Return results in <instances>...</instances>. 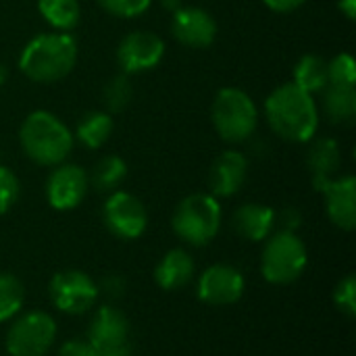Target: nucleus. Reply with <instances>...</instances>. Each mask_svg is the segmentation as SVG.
<instances>
[{
	"instance_id": "9b49d317",
	"label": "nucleus",
	"mask_w": 356,
	"mask_h": 356,
	"mask_svg": "<svg viewBox=\"0 0 356 356\" xmlns=\"http://www.w3.org/2000/svg\"><path fill=\"white\" fill-rule=\"evenodd\" d=\"M88 186L90 179L86 169H81L79 165L60 163L46 181L48 204L56 211H71L86 198Z\"/></svg>"
},
{
	"instance_id": "a211bd4d",
	"label": "nucleus",
	"mask_w": 356,
	"mask_h": 356,
	"mask_svg": "<svg viewBox=\"0 0 356 356\" xmlns=\"http://www.w3.org/2000/svg\"><path fill=\"white\" fill-rule=\"evenodd\" d=\"M194 275V263L181 248L169 250L154 269V280L163 290H179Z\"/></svg>"
},
{
	"instance_id": "c9c22d12",
	"label": "nucleus",
	"mask_w": 356,
	"mask_h": 356,
	"mask_svg": "<svg viewBox=\"0 0 356 356\" xmlns=\"http://www.w3.org/2000/svg\"><path fill=\"white\" fill-rule=\"evenodd\" d=\"M104 288L113 294V296H119L121 292H123V282L119 280V277H108V280H104Z\"/></svg>"
},
{
	"instance_id": "aec40b11",
	"label": "nucleus",
	"mask_w": 356,
	"mask_h": 356,
	"mask_svg": "<svg viewBox=\"0 0 356 356\" xmlns=\"http://www.w3.org/2000/svg\"><path fill=\"white\" fill-rule=\"evenodd\" d=\"M113 117L106 111H88L75 125V136L86 148H100L108 142L113 134Z\"/></svg>"
},
{
	"instance_id": "473e14b6",
	"label": "nucleus",
	"mask_w": 356,
	"mask_h": 356,
	"mask_svg": "<svg viewBox=\"0 0 356 356\" xmlns=\"http://www.w3.org/2000/svg\"><path fill=\"white\" fill-rule=\"evenodd\" d=\"M282 225L286 232H294L298 225H300V215L296 209H286L284 215H282Z\"/></svg>"
},
{
	"instance_id": "2eb2a0df",
	"label": "nucleus",
	"mask_w": 356,
	"mask_h": 356,
	"mask_svg": "<svg viewBox=\"0 0 356 356\" xmlns=\"http://www.w3.org/2000/svg\"><path fill=\"white\" fill-rule=\"evenodd\" d=\"M248 175V161L238 150L221 152L209 171V186L215 198L234 196L246 181Z\"/></svg>"
},
{
	"instance_id": "393cba45",
	"label": "nucleus",
	"mask_w": 356,
	"mask_h": 356,
	"mask_svg": "<svg viewBox=\"0 0 356 356\" xmlns=\"http://www.w3.org/2000/svg\"><path fill=\"white\" fill-rule=\"evenodd\" d=\"M23 300H25L23 284L10 273H0V321L15 317L21 311Z\"/></svg>"
},
{
	"instance_id": "f3484780",
	"label": "nucleus",
	"mask_w": 356,
	"mask_h": 356,
	"mask_svg": "<svg viewBox=\"0 0 356 356\" xmlns=\"http://www.w3.org/2000/svg\"><path fill=\"white\" fill-rule=\"evenodd\" d=\"M273 225H275V213L265 204L250 202L240 207L234 215V229L250 242L267 240L273 232Z\"/></svg>"
},
{
	"instance_id": "72a5a7b5",
	"label": "nucleus",
	"mask_w": 356,
	"mask_h": 356,
	"mask_svg": "<svg viewBox=\"0 0 356 356\" xmlns=\"http://www.w3.org/2000/svg\"><path fill=\"white\" fill-rule=\"evenodd\" d=\"M96 356H129V344L113 346V348H94Z\"/></svg>"
},
{
	"instance_id": "0eeeda50",
	"label": "nucleus",
	"mask_w": 356,
	"mask_h": 356,
	"mask_svg": "<svg viewBox=\"0 0 356 356\" xmlns=\"http://www.w3.org/2000/svg\"><path fill=\"white\" fill-rule=\"evenodd\" d=\"M56 338V323L46 313H27L17 319L6 334L10 356H44Z\"/></svg>"
},
{
	"instance_id": "7c9ffc66",
	"label": "nucleus",
	"mask_w": 356,
	"mask_h": 356,
	"mask_svg": "<svg viewBox=\"0 0 356 356\" xmlns=\"http://www.w3.org/2000/svg\"><path fill=\"white\" fill-rule=\"evenodd\" d=\"M58 356H96V350L88 340H69L60 346Z\"/></svg>"
},
{
	"instance_id": "4c0bfd02",
	"label": "nucleus",
	"mask_w": 356,
	"mask_h": 356,
	"mask_svg": "<svg viewBox=\"0 0 356 356\" xmlns=\"http://www.w3.org/2000/svg\"><path fill=\"white\" fill-rule=\"evenodd\" d=\"M6 77H8V71H6V67H4V65L0 63V86H2L4 81H6Z\"/></svg>"
},
{
	"instance_id": "9d476101",
	"label": "nucleus",
	"mask_w": 356,
	"mask_h": 356,
	"mask_svg": "<svg viewBox=\"0 0 356 356\" xmlns=\"http://www.w3.org/2000/svg\"><path fill=\"white\" fill-rule=\"evenodd\" d=\"M165 54V42L152 31H131L117 48V63L125 75L154 69Z\"/></svg>"
},
{
	"instance_id": "6ab92c4d",
	"label": "nucleus",
	"mask_w": 356,
	"mask_h": 356,
	"mask_svg": "<svg viewBox=\"0 0 356 356\" xmlns=\"http://www.w3.org/2000/svg\"><path fill=\"white\" fill-rule=\"evenodd\" d=\"M342 163V152H340V144L334 138H321L317 140L309 154H307V167L313 173V184L315 188L327 179H332L338 171Z\"/></svg>"
},
{
	"instance_id": "412c9836",
	"label": "nucleus",
	"mask_w": 356,
	"mask_h": 356,
	"mask_svg": "<svg viewBox=\"0 0 356 356\" xmlns=\"http://www.w3.org/2000/svg\"><path fill=\"white\" fill-rule=\"evenodd\" d=\"M323 108L332 123L344 125L356 117V88L355 86H325Z\"/></svg>"
},
{
	"instance_id": "1a4fd4ad",
	"label": "nucleus",
	"mask_w": 356,
	"mask_h": 356,
	"mask_svg": "<svg viewBox=\"0 0 356 356\" xmlns=\"http://www.w3.org/2000/svg\"><path fill=\"white\" fill-rule=\"evenodd\" d=\"M50 300L52 305L69 315H81L98 298V286L81 271H63L56 273L50 282Z\"/></svg>"
},
{
	"instance_id": "4be33fe9",
	"label": "nucleus",
	"mask_w": 356,
	"mask_h": 356,
	"mask_svg": "<svg viewBox=\"0 0 356 356\" xmlns=\"http://www.w3.org/2000/svg\"><path fill=\"white\" fill-rule=\"evenodd\" d=\"M300 90L309 94L323 92L327 81V60L317 54H305L294 67V81Z\"/></svg>"
},
{
	"instance_id": "f03ea898",
	"label": "nucleus",
	"mask_w": 356,
	"mask_h": 356,
	"mask_svg": "<svg viewBox=\"0 0 356 356\" xmlns=\"http://www.w3.org/2000/svg\"><path fill=\"white\" fill-rule=\"evenodd\" d=\"M77 63V42L67 31L31 38L19 56L21 73L35 83H52L67 77Z\"/></svg>"
},
{
	"instance_id": "bb28decb",
	"label": "nucleus",
	"mask_w": 356,
	"mask_h": 356,
	"mask_svg": "<svg viewBox=\"0 0 356 356\" xmlns=\"http://www.w3.org/2000/svg\"><path fill=\"white\" fill-rule=\"evenodd\" d=\"M327 81L334 86H355L356 65L355 58L346 52L327 60Z\"/></svg>"
},
{
	"instance_id": "f257e3e1",
	"label": "nucleus",
	"mask_w": 356,
	"mask_h": 356,
	"mask_svg": "<svg viewBox=\"0 0 356 356\" xmlns=\"http://www.w3.org/2000/svg\"><path fill=\"white\" fill-rule=\"evenodd\" d=\"M265 115L271 129L296 144L313 140L319 127V108L313 94L300 90L296 83H282L265 100Z\"/></svg>"
},
{
	"instance_id": "c85d7f7f",
	"label": "nucleus",
	"mask_w": 356,
	"mask_h": 356,
	"mask_svg": "<svg viewBox=\"0 0 356 356\" xmlns=\"http://www.w3.org/2000/svg\"><path fill=\"white\" fill-rule=\"evenodd\" d=\"M19 192L21 188L17 175L8 167L0 165V215L13 209V204L19 200Z\"/></svg>"
},
{
	"instance_id": "7ed1b4c3",
	"label": "nucleus",
	"mask_w": 356,
	"mask_h": 356,
	"mask_svg": "<svg viewBox=\"0 0 356 356\" xmlns=\"http://www.w3.org/2000/svg\"><path fill=\"white\" fill-rule=\"evenodd\" d=\"M19 142L29 161L42 167L60 165L73 150L71 129L50 111H33L19 129Z\"/></svg>"
},
{
	"instance_id": "c756f323",
	"label": "nucleus",
	"mask_w": 356,
	"mask_h": 356,
	"mask_svg": "<svg viewBox=\"0 0 356 356\" xmlns=\"http://www.w3.org/2000/svg\"><path fill=\"white\" fill-rule=\"evenodd\" d=\"M334 302L338 305L340 311L346 315L355 317L356 315V280L355 275H346L334 292Z\"/></svg>"
},
{
	"instance_id": "ddd939ff",
	"label": "nucleus",
	"mask_w": 356,
	"mask_h": 356,
	"mask_svg": "<svg viewBox=\"0 0 356 356\" xmlns=\"http://www.w3.org/2000/svg\"><path fill=\"white\" fill-rule=\"evenodd\" d=\"M244 294V277L229 265H213L198 280V296L213 307L234 305Z\"/></svg>"
},
{
	"instance_id": "cd10ccee",
	"label": "nucleus",
	"mask_w": 356,
	"mask_h": 356,
	"mask_svg": "<svg viewBox=\"0 0 356 356\" xmlns=\"http://www.w3.org/2000/svg\"><path fill=\"white\" fill-rule=\"evenodd\" d=\"M98 2L113 17L134 19V17H140L142 13H146L152 0H98Z\"/></svg>"
},
{
	"instance_id": "b1692460",
	"label": "nucleus",
	"mask_w": 356,
	"mask_h": 356,
	"mask_svg": "<svg viewBox=\"0 0 356 356\" xmlns=\"http://www.w3.org/2000/svg\"><path fill=\"white\" fill-rule=\"evenodd\" d=\"M127 175V165L121 156L117 154H108V156H102L94 169H92V175L88 177L90 184L100 190V192H111L115 190Z\"/></svg>"
},
{
	"instance_id": "39448f33",
	"label": "nucleus",
	"mask_w": 356,
	"mask_h": 356,
	"mask_svg": "<svg viewBox=\"0 0 356 356\" xmlns=\"http://www.w3.org/2000/svg\"><path fill=\"white\" fill-rule=\"evenodd\" d=\"M173 232L192 246L209 244L221 227V207L213 194H190L173 213Z\"/></svg>"
},
{
	"instance_id": "5701e85b",
	"label": "nucleus",
	"mask_w": 356,
	"mask_h": 356,
	"mask_svg": "<svg viewBox=\"0 0 356 356\" xmlns=\"http://www.w3.org/2000/svg\"><path fill=\"white\" fill-rule=\"evenodd\" d=\"M38 10L56 31H71L81 17L77 0H38Z\"/></svg>"
},
{
	"instance_id": "2f4dec72",
	"label": "nucleus",
	"mask_w": 356,
	"mask_h": 356,
	"mask_svg": "<svg viewBox=\"0 0 356 356\" xmlns=\"http://www.w3.org/2000/svg\"><path fill=\"white\" fill-rule=\"evenodd\" d=\"M267 8H271L273 13H292L298 6H302L307 0H263Z\"/></svg>"
},
{
	"instance_id": "20e7f679",
	"label": "nucleus",
	"mask_w": 356,
	"mask_h": 356,
	"mask_svg": "<svg viewBox=\"0 0 356 356\" xmlns=\"http://www.w3.org/2000/svg\"><path fill=\"white\" fill-rule=\"evenodd\" d=\"M211 119L221 140L238 144L254 134L259 125V108L244 90L223 88L213 100Z\"/></svg>"
},
{
	"instance_id": "a878e982",
	"label": "nucleus",
	"mask_w": 356,
	"mask_h": 356,
	"mask_svg": "<svg viewBox=\"0 0 356 356\" xmlns=\"http://www.w3.org/2000/svg\"><path fill=\"white\" fill-rule=\"evenodd\" d=\"M131 98H134V88L125 73L111 77L102 88V100L111 113H121L123 108H127Z\"/></svg>"
},
{
	"instance_id": "4468645a",
	"label": "nucleus",
	"mask_w": 356,
	"mask_h": 356,
	"mask_svg": "<svg viewBox=\"0 0 356 356\" xmlns=\"http://www.w3.org/2000/svg\"><path fill=\"white\" fill-rule=\"evenodd\" d=\"M325 196L327 215L340 229L353 232L356 225V179L353 175L332 177L317 186Z\"/></svg>"
},
{
	"instance_id": "f8f14e48",
	"label": "nucleus",
	"mask_w": 356,
	"mask_h": 356,
	"mask_svg": "<svg viewBox=\"0 0 356 356\" xmlns=\"http://www.w3.org/2000/svg\"><path fill=\"white\" fill-rule=\"evenodd\" d=\"M171 31L175 40L188 48H209L217 38V23L204 8L181 6L173 13Z\"/></svg>"
},
{
	"instance_id": "dca6fc26",
	"label": "nucleus",
	"mask_w": 356,
	"mask_h": 356,
	"mask_svg": "<svg viewBox=\"0 0 356 356\" xmlns=\"http://www.w3.org/2000/svg\"><path fill=\"white\" fill-rule=\"evenodd\" d=\"M129 336V323L125 315L113 307H102L88 330V342L94 348H113V346H123L127 344Z\"/></svg>"
},
{
	"instance_id": "e433bc0d",
	"label": "nucleus",
	"mask_w": 356,
	"mask_h": 356,
	"mask_svg": "<svg viewBox=\"0 0 356 356\" xmlns=\"http://www.w3.org/2000/svg\"><path fill=\"white\" fill-rule=\"evenodd\" d=\"M163 6L169 8L171 13H175L177 8H181V6H179V0H163Z\"/></svg>"
},
{
	"instance_id": "f704fd0d",
	"label": "nucleus",
	"mask_w": 356,
	"mask_h": 356,
	"mask_svg": "<svg viewBox=\"0 0 356 356\" xmlns=\"http://www.w3.org/2000/svg\"><path fill=\"white\" fill-rule=\"evenodd\" d=\"M338 6H340V10L344 13L346 19L353 21L356 17V0H338Z\"/></svg>"
},
{
	"instance_id": "423d86ee",
	"label": "nucleus",
	"mask_w": 356,
	"mask_h": 356,
	"mask_svg": "<svg viewBox=\"0 0 356 356\" xmlns=\"http://www.w3.org/2000/svg\"><path fill=\"white\" fill-rule=\"evenodd\" d=\"M307 248L294 232H277L267 238L261 271L269 284H292L307 267Z\"/></svg>"
},
{
	"instance_id": "6e6552de",
	"label": "nucleus",
	"mask_w": 356,
	"mask_h": 356,
	"mask_svg": "<svg viewBox=\"0 0 356 356\" xmlns=\"http://www.w3.org/2000/svg\"><path fill=\"white\" fill-rule=\"evenodd\" d=\"M104 225L111 234L123 240H136L146 232L148 215L140 198L129 192H115L102 207Z\"/></svg>"
}]
</instances>
